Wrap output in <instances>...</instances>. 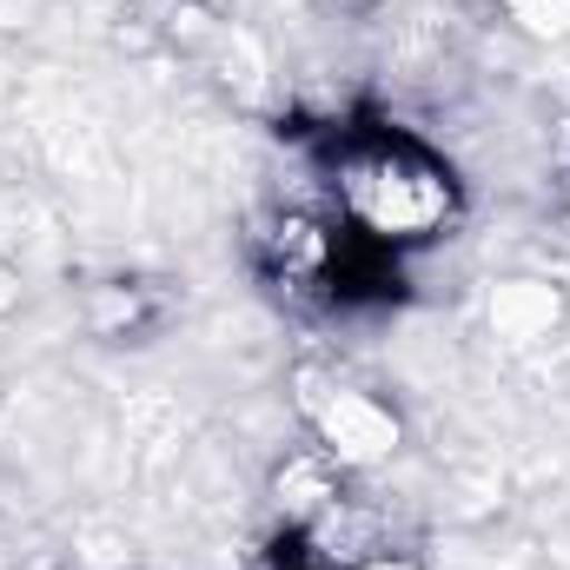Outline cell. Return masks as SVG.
I'll use <instances>...</instances> for the list:
<instances>
[{"instance_id":"6da1fadb","label":"cell","mask_w":570,"mask_h":570,"mask_svg":"<svg viewBox=\"0 0 570 570\" xmlns=\"http://www.w3.org/2000/svg\"><path fill=\"white\" fill-rule=\"evenodd\" d=\"M332 193H338L345 219L365 239H385V246L438 239L458 219L451 166L412 134H358V140H345L338 159H332Z\"/></svg>"},{"instance_id":"7a4b0ae2","label":"cell","mask_w":570,"mask_h":570,"mask_svg":"<svg viewBox=\"0 0 570 570\" xmlns=\"http://www.w3.org/2000/svg\"><path fill=\"white\" fill-rule=\"evenodd\" d=\"M298 412L318 438V451L338 464V471H372L385 464L399 444H405V419L372 399L365 385H345V379H325V372H305L298 379Z\"/></svg>"},{"instance_id":"3957f363","label":"cell","mask_w":570,"mask_h":570,"mask_svg":"<svg viewBox=\"0 0 570 570\" xmlns=\"http://www.w3.org/2000/svg\"><path fill=\"white\" fill-rule=\"evenodd\" d=\"M259 246H266L273 279H285V285H325L338 273V233L325 219H312V213H279L259 233Z\"/></svg>"},{"instance_id":"277c9868","label":"cell","mask_w":570,"mask_h":570,"mask_svg":"<svg viewBox=\"0 0 570 570\" xmlns=\"http://www.w3.org/2000/svg\"><path fill=\"white\" fill-rule=\"evenodd\" d=\"M564 292L551 279H498L484 292V318H491V332L498 338H511V345H544L558 325H564Z\"/></svg>"},{"instance_id":"5b68a950","label":"cell","mask_w":570,"mask_h":570,"mask_svg":"<svg viewBox=\"0 0 570 570\" xmlns=\"http://www.w3.org/2000/svg\"><path fill=\"white\" fill-rule=\"evenodd\" d=\"M338 504V464L325 451H298L292 464L279 471V511L292 524H312Z\"/></svg>"},{"instance_id":"8992f818","label":"cell","mask_w":570,"mask_h":570,"mask_svg":"<svg viewBox=\"0 0 570 570\" xmlns=\"http://www.w3.org/2000/svg\"><path fill=\"white\" fill-rule=\"evenodd\" d=\"M140 318V285H100L94 305H87V325L94 332H127Z\"/></svg>"},{"instance_id":"52a82bcc","label":"cell","mask_w":570,"mask_h":570,"mask_svg":"<svg viewBox=\"0 0 570 570\" xmlns=\"http://www.w3.org/2000/svg\"><path fill=\"white\" fill-rule=\"evenodd\" d=\"M511 7V20L524 27V33H538V40H564L570 33V0H504Z\"/></svg>"},{"instance_id":"ba28073f","label":"cell","mask_w":570,"mask_h":570,"mask_svg":"<svg viewBox=\"0 0 570 570\" xmlns=\"http://www.w3.org/2000/svg\"><path fill=\"white\" fill-rule=\"evenodd\" d=\"M345 570H425L419 558H392V551H372V558H358V564H345Z\"/></svg>"}]
</instances>
